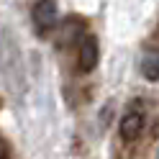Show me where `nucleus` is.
Here are the masks:
<instances>
[{
	"label": "nucleus",
	"instance_id": "nucleus-3",
	"mask_svg": "<svg viewBox=\"0 0 159 159\" xmlns=\"http://www.w3.org/2000/svg\"><path fill=\"white\" fill-rule=\"evenodd\" d=\"M144 131V111H139V108H128L121 118V126H118V134H121L123 141H136L139 136Z\"/></svg>",
	"mask_w": 159,
	"mask_h": 159
},
{
	"label": "nucleus",
	"instance_id": "nucleus-4",
	"mask_svg": "<svg viewBox=\"0 0 159 159\" xmlns=\"http://www.w3.org/2000/svg\"><path fill=\"white\" fill-rule=\"evenodd\" d=\"M141 75L149 80V82H157L159 80V52L152 49V52H146L144 59H141Z\"/></svg>",
	"mask_w": 159,
	"mask_h": 159
},
{
	"label": "nucleus",
	"instance_id": "nucleus-1",
	"mask_svg": "<svg viewBox=\"0 0 159 159\" xmlns=\"http://www.w3.org/2000/svg\"><path fill=\"white\" fill-rule=\"evenodd\" d=\"M100 59V46L95 36H82L77 41V67L80 72H93Z\"/></svg>",
	"mask_w": 159,
	"mask_h": 159
},
{
	"label": "nucleus",
	"instance_id": "nucleus-2",
	"mask_svg": "<svg viewBox=\"0 0 159 159\" xmlns=\"http://www.w3.org/2000/svg\"><path fill=\"white\" fill-rule=\"evenodd\" d=\"M59 21V13H57V3L54 0H39L34 5V26L39 34H46L52 31Z\"/></svg>",
	"mask_w": 159,
	"mask_h": 159
}]
</instances>
